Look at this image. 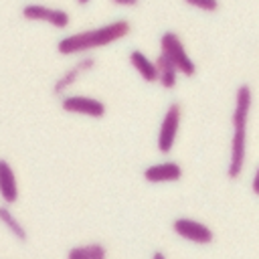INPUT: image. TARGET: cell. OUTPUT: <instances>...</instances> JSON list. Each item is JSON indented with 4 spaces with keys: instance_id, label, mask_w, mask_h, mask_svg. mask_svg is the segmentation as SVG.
<instances>
[{
    "instance_id": "6da1fadb",
    "label": "cell",
    "mask_w": 259,
    "mask_h": 259,
    "mask_svg": "<svg viewBox=\"0 0 259 259\" xmlns=\"http://www.w3.org/2000/svg\"><path fill=\"white\" fill-rule=\"evenodd\" d=\"M130 30H132V22L125 18H117L113 22H105L101 26H93V28L63 36L57 42V53L59 55H77V53H87V51L99 49V47H107V45L123 38Z\"/></svg>"
},
{
    "instance_id": "7a4b0ae2",
    "label": "cell",
    "mask_w": 259,
    "mask_h": 259,
    "mask_svg": "<svg viewBox=\"0 0 259 259\" xmlns=\"http://www.w3.org/2000/svg\"><path fill=\"white\" fill-rule=\"evenodd\" d=\"M160 53H162V55L176 67V71L182 73L184 77H192V75L196 73V65H194V61L190 59V55H188V51H186L182 38L178 36V32H174V30L162 32V36H160Z\"/></svg>"
},
{
    "instance_id": "3957f363",
    "label": "cell",
    "mask_w": 259,
    "mask_h": 259,
    "mask_svg": "<svg viewBox=\"0 0 259 259\" xmlns=\"http://www.w3.org/2000/svg\"><path fill=\"white\" fill-rule=\"evenodd\" d=\"M180 121H182V105L178 101H172L166 107L164 117L160 121V130H158V138H156L158 152H162V154L172 152V148L176 144V138H178Z\"/></svg>"
},
{
    "instance_id": "277c9868",
    "label": "cell",
    "mask_w": 259,
    "mask_h": 259,
    "mask_svg": "<svg viewBox=\"0 0 259 259\" xmlns=\"http://www.w3.org/2000/svg\"><path fill=\"white\" fill-rule=\"evenodd\" d=\"M22 16L26 20H40V22H49L55 28H67L71 22V14L65 8H55V6H47V4H38V2H28L22 6Z\"/></svg>"
},
{
    "instance_id": "5b68a950",
    "label": "cell",
    "mask_w": 259,
    "mask_h": 259,
    "mask_svg": "<svg viewBox=\"0 0 259 259\" xmlns=\"http://www.w3.org/2000/svg\"><path fill=\"white\" fill-rule=\"evenodd\" d=\"M172 231L186 239V241H192L196 245H206V243H212L214 239V233L208 225L196 221V219H190V217H180V219H174L172 223Z\"/></svg>"
},
{
    "instance_id": "8992f818",
    "label": "cell",
    "mask_w": 259,
    "mask_h": 259,
    "mask_svg": "<svg viewBox=\"0 0 259 259\" xmlns=\"http://www.w3.org/2000/svg\"><path fill=\"white\" fill-rule=\"evenodd\" d=\"M61 107L65 111H71V113H81V115H87V117H103L107 107L101 99L97 97H91V95H63L61 97Z\"/></svg>"
},
{
    "instance_id": "52a82bcc",
    "label": "cell",
    "mask_w": 259,
    "mask_h": 259,
    "mask_svg": "<svg viewBox=\"0 0 259 259\" xmlns=\"http://www.w3.org/2000/svg\"><path fill=\"white\" fill-rule=\"evenodd\" d=\"M247 160V130H233L231 138V152H229V164H227V176L239 178L243 174Z\"/></svg>"
},
{
    "instance_id": "ba28073f",
    "label": "cell",
    "mask_w": 259,
    "mask_h": 259,
    "mask_svg": "<svg viewBox=\"0 0 259 259\" xmlns=\"http://www.w3.org/2000/svg\"><path fill=\"white\" fill-rule=\"evenodd\" d=\"M251 105H253V89L249 83H241L235 91V107L231 113V123L233 130H247L249 115H251Z\"/></svg>"
},
{
    "instance_id": "9c48e42d",
    "label": "cell",
    "mask_w": 259,
    "mask_h": 259,
    "mask_svg": "<svg viewBox=\"0 0 259 259\" xmlns=\"http://www.w3.org/2000/svg\"><path fill=\"white\" fill-rule=\"evenodd\" d=\"M93 67H95V57H93V55L81 57L77 63H73L67 71H63V73L57 77V81L53 83V93H55V95H65V91H67L69 87H73V85L79 81V77H81L83 73L91 71Z\"/></svg>"
},
{
    "instance_id": "30bf717a",
    "label": "cell",
    "mask_w": 259,
    "mask_h": 259,
    "mask_svg": "<svg viewBox=\"0 0 259 259\" xmlns=\"http://www.w3.org/2000/svg\"><path fill=\"white\" fill-rule=\"evenodd\" d=\"M184 174L182 166L174 160H166V162H156V164H150L146 170H144V178L152 184H160V182H176L180 180Z\"/></svg>"
},
{
    "instance_id": "8fae6325",
    "label": "cell",
    "mask_w": 259,
    "mask_h": 259,
    "mask_svg": "<svg viewBox=\"0 0 259 259\" xmlns=\"http://www.w3.org/2000/svg\"><path fill=\"white\" fill-rule=\"evenodd\" d=\"M0 198L6 206L18 200V178L8 160L0 158Z\"/></svg>"
},
{
    "instance_id": "7c38bea8",
    "label": "cell",
    "mask_w": 259,
    "mask_h": 259,
    "mask_svg": "<svg viewBox=\"0 0 259 259\" xmlns=\"http://www.w3.org/2000/svg\"><path fill=\"white\" fill-rule=\"evenodd\" d=\"M130 63L134 65V69L140 73V77H142L146 83H154V81H156L158 73H156L154 59H150L144 51H140V49L130 51Z\"/></svg>"
},
{
    "instance_id": "4fadbf2b",
    "label": "cell",
    "mask_w": 259,
    "mask_h": 259,
    "mask_svg": "<svg viewBox=\"0 0 259 259\" xmlns=\"http://www.w3.org/2000/svg\"><path fill=\"white\" fill-rule=\"evenodd\" d=\"M154 65H156V73H158L156 81L162 85V89H174L176 83H178V71H176V67L162 53H158V57L154 59Z\"/></svg>"
},
{
    "instance_id": "5bb4252c",
    "label": "cell",
    "mask_w": 259,
    "mask_h": 259,
    "mask_svg": "<svg viewBox=\"0 0 259 259\" xmlns=\"http://www.w3.org/2000/svg\"><path fill=\"white\" fill-rule=\"evenodd\" d=\"M67 259H107V249L101 243L75 245L67 251Z\"/></svg>"
},
{
    "instance_id": "9a60e30c",
    "label": "cell",
    "mask_w": 259,
    "mask_h": 259,
    "mask_svg": "<svg viewBox=\"0 0 259 259\" xmlns=\"http://www.w3.org/2000/svg\"><path fill=\"white\" fill-rule=\"evenodd\" d=\"M0 223L10 231L12 237H16V241L24 243L28 239V233H26V227L16 219V214L10 210V206L6 204H0Z\"/></svg>"
},
{
    "instance_id": "2e32d148",
    "label": "cell",
    "mask_w": 259,
    "mask_h": 259,
    "mask_svg": "<svg viewBox=\"0 0 259 259\" xmlns=\"http://www.w3.org/2000/svg\"><path fill=\"white\" fill-rule=\"evenodd\" d=\"M186 4L194 6V8H200V10H206V12L219 10V0H186Z\"/></svg>"
},
{
    "instance_id": "e0dca14e",
    "label": "cell",
    "mask_w": 259,
    "mask_h": 259,
    "mask_svg": "<svg viewBox=\"0 0 259 259\" xmlns=\"http://www.w3.org/2000/svg\"><path fill=\"white\" fill-rule=\"evenodd\" d=\"M113 4H117V6H136L138 0H113Z\"/></svg>"
},
{
    "instance_id": "ac0fdd59",
    "label": "cell",
    "mask_w": 259,
    "mask_h": 259,
    "mask_svg": "<svg viewBox=\"0 0 259 259\" xmlns=\"http://www.w3.org/2000/svg\"><path fill=\"white\" fill-rule=\"evenodd\" d=\"M257 178H259V172L255 170V172H253V178H251V188H253V192H255V194L259 192V188H257Z\"/></svg>"
},
{
    "instance_id": "d6986e66",
    "label": "cell",
    "mask_w": 259,
    "mask_h": 259,
    "mask_svg": "<svg viewBox=\"0 0 259 259\" xmlns=\"http://www.w3.org/2000/svg\"><path fill=\"white\" fill-rule=\"evenodd\" d=\"M152 259H166V255H164L162 251H154V253H152Z\"/></svg>"
}]
</instances>
